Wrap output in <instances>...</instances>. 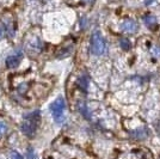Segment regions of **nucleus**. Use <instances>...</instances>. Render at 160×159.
<instances>
[{
    "label": "nucleus",
    "mask_w": 160,
    "mask_h": 159,
    "mask_svg": "<svg viewBox=\"0 0 160 159\" xmlns=\"http://www.w3.org/2000/svg\"><path fill=\"white\" fill-rule=\"evenodd\" d=\"M38 121H40V111L38 110H36L35 113L30 114V115H25L24 121L22 122V126H20L22 132L24 133L28 138H32L37 131Z\"/></svg>",
    "instance_id": "1"
},
{
    "label": "nucleus",
    "mask_w": 160,
    "mask_h": 159,
    "mask_svg": "<svg viewBox=\"0 0 160 159\" xmlns=\"http://www.w3.org/2000/svg\"><path fill=\"white\" fill-rule=\"evenodd\" d=\"M91 53L96 56H100L107 52V42L99 31H94L91 36V44H90Z\"/></svg>",
    "instance_id": "2"
},
{
    "label": "nucleus",
    "mask_w": 160,
    "mask_h": 159,
    "mask_svg": "<svg viewBox=\"0 0 160 159\" xmlns=\"http://www.w3.org/2000/svg\"><path fill=\"white\" fill-rule=\"evenodd\" d=\"M65 109H66V103L62 97H58L50 104V111L53 115L54 120L56 121V123H62L65 121Z\"/></svg>",
    "instance_id": "3"
},
{
    "label": "nucleus",
    "mask_w": 160,
    "mask_h": 159,
    "mask_svg": "<svg viewBox=\"0 0 160 159\" xmlns=\"http://www.w3.org/2000/svg\"><path fill=\"white\" fill-rule=\"evenodd\" d=\"M25 49H27V52L30 54V55H32V54H38L40 52H42V49H43V42H42L38 37H35L32 41L28 42L27 44H25Z\"/></svg>",
    "instance_id": "4"
},
{
    "label": "nucleus",
    "mask_w": 160,
    "mask_h": 159,
    "mask_svg": "<svg viewBox=\"0 0 160 159\" xmlns=\"http://www.w3.org/2000/svg\"><path fill=\"white\" fill-rule=\"evenodd\" d=\"M138 29H139V25L134 19H126L123 20L122 24H121V30L124 31V33H135L138 31Z\"/></svg>",
    "instance_id": "5"
},
{
    "label": "nucleus",
    "mask_w": 160,
    "mask_h": 159,
    "mask_svg": "<svg viewBox=\"0 0 160 159\" xmlns=\"http://www.w3.org/2000/svg\"><path fill=\"white\" fill-rule=\"evenodd\" d=\"M22 58H23V52H18L17 54L10 55L6 59V66L8 68H17L19 66Z\"/></svg>",
    "instance_id": "6"
},
{
    "label": "nucleus",
    "mask_w": 160,
    "mask_h": 159,
    "mask_svg": "<svg viewBox=\"0 0 160 159\" xmlns=\"http://www.w3.org/2000/svg\"><path fill=\"white\" fill-rule=\"evenodd\" d=\"M130 135L136 140H143L148 136V132H147L146 128H141V129L139 128V129H135L133 132H130Z\"/></svg>",
    "instance_id": "7"
},
{
    "label": "nucleus",
    "mask_w": 160,
    "mask_h": 159,
    "mask_svg": "<svg viewBox=\"0 0 160 159\" xmlns=\"http://www.w3.org/2000/svg\"><path fill=\"white\" fill-rule=\"evenodd\" d=\"M143 22H145L146 27L149 28V29H152V30L157 28V18L154 17L153 14H146V16L143 17Z\"/></svg>",
    "instance_id": "8"
},
{
    "label": "nucleus",
    "mask_w": 160,
    "mask_h": 159,
    "mask_svg": "<svg viewBox=\"0 0 160 159\" xmlns=\"http://www.w3.org/2000/svg\"><path fill=\"white\" fill-rule=\"evenodd\" d=\"M78 87H79L81 91L86 92L87 87H88V78L86 75H81L79 79H78Z\"/></svg>",
    "instance_id": "9"
},
{
    "label": "nucleus",
    "mask_w": 160,
    "mask_h": 159,
    "mask_svg": "<svg viewBox=\"0 0 160 159\" xmlns=\"http://www.w3.org/2000/svg\"><path fill=\"white\" fill-rule=\"evenodd\" d=\"M78 109H79V113L85 117V119H91V114H90V111H88V109H87L86 104L84 103V102H81V103H79V105H78Z\"/></svg>",
    "instance_id": "10"
},
{
    "label": "nucleus",
    "mask_w": 160,
    "mask_h": 159,
    "mask_svg": "<svg viewBox=\"0 0 160 159\" xmlns=\"http://www.w3.org/2000/svg\"><path fill=\"white\" fill-rule=\"evenodd\" d=\"M8 131V126H7L6 121H4L2 119H0V138H2Z\"/></svg>",
    "instance_id": "11"
},
{
    "label": "nucleus",
    "mask_w": 160,
    "mask_h": 159,
    "mask_svg": "<svg viewBox=\"0 0 160 159\" xmlns=\"http://www.w3.org/2000/svg\"><path fill=\"white\" fill-rule=\"evenodd\" d=\"M120 46L123 50H128V49H130V42H129L128 38H121Z\"/></svg>",
    "instance_id": "12"
},
{
    "label": "nucleus",
    "mask_w": 160,
    "mask_h": 159,
    "mask_svg": "<svg viewBox=\"0 0 160 159\" xmlns=\"http://www.w3.org/2000/svg\"><path fill=\"white\" fill-rule=\"evenodd\" d=\"M5 35H7L6 29H5V27H4V24H0V40H1Z\"/></svg>",
    "instance_id": "13"
},
{
    "label": "nucleus",
    "mask_w": 160,
    "mask_h": 159,
    "mask_svg": "<svg viewBox=\"0 0 160 159\" xmlns=\"http://www.w3.org/2000/svg\"><path fill=\"white\" fill-rule=\"evenodd\" d=\"M11 159H23V157L17 151H13V152L11 153Z\"/></svg>",
    "instance_id": "14"
},
{
    "label": "nucleus",
    "mask_w": 160,
    "mask_h": 159,
    "mask_svg": "<svg viewBox=\"0 0 160 159\" xmlns=\"http://www.w3.org/2000/svg\"><path fill=\"white\" fill-rule=\"evenodd\" d=\"M153 55L154 56H157V58H159L160 56V47H154V49H153Z\"/></svg>",
    "instance_id": "15"
},
{
    "label": "nucleus",
    "mask_w": 160,
    "mask_h": 159,
    "mask_svg": "<svg viewBox=\"0 0 160 159\" xmlns=\"http://www.w3.org/2000/svg\"><path fill=\"white\" fill-rule=\"evenodd\" d=\"M35 158V153H33L32 148H29L28 150V159H33Z\"/></svg>",
    "instance_id": "16"
},
{
    "label": "nucleus",
    "mask_w": 160,
    "mask_h": 159,
    "mask_svg": "<svg viewBox=\"0 0 160 159\" xmlns=\"http://www.w3.org/2000/svg\"><path fill=\"white\" fill-rule=\"evenodd\" d=\"M27 89H28V85L25 84V83H24V85L22 84V85L18 87V91H19L20 93H23V92H25V91H27Z\"/></svg>",
    "instance_id": "17"
},
{
    "label": "nucleus",
    "mask_w": 160,
    "mask_h": 159,
    "mask_svg": "<svg viewBox=\"0 0 160 159\" xmlns=\"http://www.w3.org/2000/svg\"><path fill=\"white\" fill-rule=\"evenodd\" d=\"M152 1H153V0H146V5H148V4H152Z\"/></svg>",
    "instance_id": "18"
},
{
    "label": "nucleus",
    "mask_w": 160,
    "mask_h": 159,
    "mask_svg": "<svg viewBox=\"0 0 160 159\" xmlns=\"http://www.w3.org/2000/svg\"><path fill=\"white\" fill-rule=\"evenodd\" d=\"M84 1H86L88 4H91V3H93V0H84Z\"/></svg>",
    "instance_id": "19"
}]
</instances>
